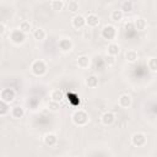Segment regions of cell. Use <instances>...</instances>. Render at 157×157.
Here are the masks:
<instances>
[{"mask_svg": "<svg viewBox=\"0 0 157 157\" xmlns=\"http://www.w3.org/2000/svg\"><path fill=\"white\" fill-rule=\"evenodd\" d=\"M72 121L76 124V125H85L87 124L88 121V114L83 110V109H78V110H75V113L72 114Z\"/></svg>", "mask_w": 157, "mask_h": 157, "instance_id": "6da1fadb", "label": "cell"}, {"mask_svg": "<svg viewBox=\"0 0 157 157\" xmlns=\"http://www.w3.org/2000/svg\"><path fill=\"white\" fill-rule=\"evenodd\" d=\"M31 69H32V72H33L34 75L42 76V75H44L45 71H47V65H45V63H44L43 60L39 59V60H36V61L32 63Z\"/></svg>", "mask_w": 157, "mask_h": 157, "instance_id": "7a4b0ae2", "label": "cell"}, {"mask_svg": "<svg viewBox=\"0 0 157 157\" xmlns=\"http://www.w3.org/2000/svg\"><path fill=\"white\" fill-rule=\"evenodd\" d=\"M102 37L104 39H114L117 37V28L114 26H110V25H107L103 27L102 29Z\"/></svg>", "mask_w": 157, "mask_h": 157, "instance_id": "3957f363", "label": "cell"}, {"mask_svg": "<svg viewBox=\"0 0 157 157\" xmlns=\"http://www.w3.org/2000/svg\"><path fill=\"white\" fill-rule=\"evenodd\" d=\"M15 91L12 88H4L0 92V99H2L6 103H11L15 99Z\"/></svg>", "mask_w": 157, "mask_h": 157, "instance_id": "277c9868", "label": "cell"}, {"mask_svg": "<svg viewBox=\"0 0 157 157\" xmlns=\"http://www.w3.org/2000/svg\"><path fill=\"white\" fill-rule=\"evenodd\" d=\"M131 142H132L134 146H137V147L144 146L146 144V136H145V134H142V132H135L132 135V137H131Z\"/></svg>", "mask_w": 157, "mask_h": 157, "instance_id": "5b68a950", "label": "cell"}, {"mask_svg": "<svg viewBox=\"0 0 157 157\" xmlns=\"http://www.w3.org/2000/svg\"><path fill=\"white\" fill-rule=\"evenodd\" d=\"M58 45H59V49L64 53H67L72 49V42L70 40V38H61L59 40Z\"/></svg>", "mask_w": 157, "mask_h": 157, "instance_id": "8992f818", "label": "cell"}, {"mask_svg": "<svg viewBox=\"0 0 157 157\" xmlns=\"http://www.w3.org/2000/svg\"><path fill=\"white\" fill-rule=\"evenodd\" d=\"M114 120H115V115H114V113H112L109 110L103 113V115L101 117V121L103 125H112L114 123Z\"/></svg>", "mask_w": 157, "mask_h": 157, "instance_id": "52a82bcc", "label": "cell"}, {"mask_svg": "<svg viewBox=\"0 0 157 157\" xmlns=\"http://www.w3.org/2000/svg\"><path fill=\"white\" fill-rule=\"evenodd\" d=\"M85 21H86V25L88 27H97L99 25V18H98V16L96 13H90L85 18Z\"/></svg>", "mask_w": 157, "mask_h": 157, "instance_id": "ba28073f", "label": "cell"}, {"mask_svg": "<svg viewBox=\"0 0 157 157\" xmlns=\"http://www.w3.org/2000/svg\"><path fill=\"white\" fill-rule=\"evenodd\" d=\"M10 39L13 42V43H22L23 40H25V33L23 32H21L20 29H16V31H13L12 33H11V37H10Z\"/></svg>", "mask_w": 157, "mask_h": 157, "instance_id": "9c48e42d", "label": "cell"}, {"mask_svg": "<svg viewBox=\"0 0 157 157\" xmlns=\"http://www.w3.org/2000/svg\"><path fill=\"white\" fill-rule=\"evenodd\" d=\"M119 105L121 108H129L131 105V97L128 94V93H124L119 97V101H118Z\"/></svg>", "mask_w": 157, "mask_h": 157, "instance_id": "30bf717a", "label": "cell"}, {"mask_svg": "<svg viewBox=\"0 0 157 157\" xmlns=\"http://www.w3.org/2000/svg\"><path fill=\"white\" fill-rule=\"evenodd\" d=\"M85 25H86V21L82 15H75L72 17V26L75 28H82Z\"/></svg>", "mask_w": 157, "mask_h": 157, "instance_id": "8fae6325", "label": "cell"}, {"mask_svg": "<svg viewBox=\"0 0 157 157\" xmlns=\"http://www.w3.org/2000/svg\"><path fill=\"white\" fill-rule=\"evenodd\" d=\"M63 98H64V92L61 90L56 88V90H53L50 92V101H54V102L60 103L63 101Z\"/></svg>", "mask_w": 157, "mask_h": 157, "instance_id": "7c38bea8", "label": "cell"}, {"mask_svg": "<svg viewBox=\"0 0 157 157\" xmlns=\"http://www.w3.org/2000/svg\"><path fill=\"white\" fill-rule=\"evenodd\" d=\"M134 27L137 31H145L147 28V21L145 18H142V17H139V18H136L134 21Z\"/></svg>", "mask_w": 157, "mask_h": 157, "instance_id": "4fadbf2b", "label": "cell"}, {"mask_svg": "<svg viewBox=\"0 0 157 157\" xmlns=\"http://www.w3.org/2000/svg\"><path fill=\"white\" fill-rule=\"evenodd\" d=\"M137 58H139V55H137V52H136L135 49H129V50H126V53H125V59H126V61H129V63H135V61L137 60Z\"/></svg>", "mask_w": 157, "mask_h": 157, "instance_id": "5bb4252c", "label": "cell"}, {"mask_svg": "<svg viewBox=\"0 0 157 157\" xmlns=\"http://www.w3.org/2000/svg\"><path fill=\"white\" fill-rule=\"evenodd\" d=\"M77 65L81 69H87L90 66V56L87 55H81L77 58Z\"/></svg>", "mask_w": 157, "mask_h": 157, "instance_id": "9a60e30c", "label": "cell"}, {"mask_svg": "<svg viewBox=\"0 0 157 157\" xmlns=\"http://www.w3.org/2000/svg\"><path fill=\"white\" fill-rule=\"evenodd\" d=\"M11 115H12V118H15V119H20V118H22V117L25 115V110H23L22 107L16 105V107H13V108L11 109Z\"/></svg>", "mask_w": 157, "mask_h": 157, "instance_id": "2e32d148", "label": "cell"}, {"mask_svg": "<svg viewBox=\"0 0 157 157\" xmlns=\"http://www.w3.org/2000/svg\"><path fill=\"white\" fill-rule=\"evenodd\" d=\"M124 17V12L121 10H113L112 13H110V20L114 21V22H119L121 21Z\"/></svg>", "mask_w": 157, "mask_h": 157, "instance_id": "e0dca14e", "label": "cell"}, {"mask_svg": "<svg viewBox=\"0 0 157 157\" xmlns=\"http://www.w3.org/2000/svg\"><path fill=\"white\" fill-rule=\"evenodd\" d=\"M45 37H47V33H45V31L43 28H37V29L33 31V38L34 39L43 40V39H45Z\"/></svg>", "mask_w": 157, "mask_h": 157, "instance_id": "ac0fdd59", "label": "cell"}, {"mask_svg": "<svg viewBox=\"0 0 157 157\" xmlns=\"http://www.w3.org/2000/svg\"><path fill=\"white\" fill-rule=\"evenodd\" d=\"M58 142V137L54 134H47L44 137V144L48 146H54Z\"/></svg>", "mask_w": 157, "mask_h": 157, "instance_id": "d6986e66", "label": "cell"}, {"mask_svg": "<svg viewBox=\"0 0 157 157\" xmlns=\"http://www.w3.org/2000/svg\"><path fill=\"white\" fill-rule=\"evenodd\" d=\"M21 32H23L25 34H27V33H29L31 32V29H32V25H31V22L29 21H22L21 23H20V28H18Z\"/></svg>", "mask_w": 157, "mask_h": 157, "instance_id": "ffe728a7", "label": "cell"}, {"mask_svg": "<svg viewBox=\"0 0 157 157\" xmlns=\"http://www.w3.org/2000/svg\"><path fill=\"white\" fill-rule=\"evenodd\" d=\"M86 85H87L88 87H91V88L97 87V86H98V77L94 76V75L87 77V78H86Z\"/></svg>", "mask_w": 157, "mask_h": 157, "instance_id": "44dd1931", "label": "cell"}, {"mask_svg": "<svg viewBox=\"0 0 157 157\" xmlns=\"http://www.w3.org/2000/svg\"><path fill=\"white\" fill-rule=\"evenodd\" d=\"M78 7H80L78 1H76V0H67V10L69 11L76 12V11H78Z\"/></svg>", "mask_w": 157, "mask_h": 157, "instance_id": "7402d4cb", "label": "cell"}, {"mask_svg": "<svg viewBox=\"0 0 157 157\" xmlns=\"http://www.w3.org/2000/svg\"><path fill=\"white\" fill-rule=\"evenodd\" d=\"M108 54L109 55H113V56L118 55L119 54V45L117 43H110L108 45Z\"/></svg>", "mask_w": 157, "mask_h": 157, "instance_id": "603a6c76", "label": "cell"}, {"mask_svg": "<svg viewBox=\"0 0 157 157\" xmlns=\"http://www.w3.org/2000/svg\"><path fill=\"white\" fill-rule=\"evenodd\" d=\"M120 10L125 13V12H130L132 10V2L130 0H125L121 2V6H120Z\"/></svg>", "mask_w": 157, "mask_h": 157, "instance_id": "cb8c5ba5", "label": "cell"}, {"mask_svg": "<svg viewBox=\"0 0 157 157\" xmlns=\"http://www.w3.org/2000/svg\"><path fill=\"white\" fill-rule=\"evenodd\" d=\"M50 6H52V9H53L54 11H60V10H63V7H64V2L60 1V0H52Z\"/></svg>", "mask_w": 157, "mask_h": 157, "instance_id": "d4e9b609", "label": "cell"}, {"mask_svg": "<svg viewBox=\"0 0 157 157\" xmlns=\"http://www.w3.org/2000/svg\"><path fill=\"white\" fill-rule=\"evenodd\" d=\"M147 66L150 67V70L151 71H156L157 70V63H156V59L155 58H150L148 60H147Z\"/></svg>", "mask_w": 157, "mask_h": 157, "instance_id": "484cf974", "label": "cell"}, {"mask_svg": "<svg viewBox=\"0 0 157 157\" xmlns=\"http://www.w3.org/2000/svg\"><path fill=\"white\" fill-rule=\"evenodd\" d=\"M9 103L4 102L2 99H0V115H5L7 112H9V107H7Z\"/></svg>", "mask_w": 157, "mask_h": 157, "instance_id": "4316f807", "label": "cell"}, {"mask_svg": "<svg viewBox=\"0 0 157 157\" xmlns=\"http://www.w3.org/2000/svg\"><path fill=\"white\" fill-rule=\"evenodd\" d=\"M48 109L52 110V112H58L59 110V103L54 102V101H50L49 104H48Z\"/></svg>", "mask_w": 157, "mask_h": 157, "instance_id": "83f0119b", "label": "cell"}, {"mask_svg": "<svg viewBox=\"0 0 157 157\" xmlns=\"http://www.w3.org/2000/svg\"><path fill=\"white\" fill-rule=\"evenodd\" d=\"M105 63H107L108 65H114V64H115V56L108 54V55L105 56Z\"/></svg>", "mask_w": 157, "mask_h": 157, "instance_id": "f1b7e54d", "label": "cell"}, {"mask_svg": "<svg viewBox=\"0 0 157 157\" xmlns=\"http://www.w3.org/2000/svg\"><path fill=\"white\" fill-rule=\"evenodd\" d=\"M5 31H6V27H5V25L0 22V36H2V34L5 33Z\"/></svg>", "mask_w": 157, "mask_h": 157, "instance_id": "f546056e", "label": "cell"}, {"mask_svg": "<svg viewBox=\"0 0 157 157\" xmlns=\"http://www.w3.org/2000/svg\"><path fill=\"white\" fill-rule=\"evenodd\" d=\"M60 1H63V2H65V1H67V0H60Z\"/></svg>", "mask_w": 157, "mask_h": 157, "instance_id": "4dcf8cb0", "label": "cell"}]
</instances>
